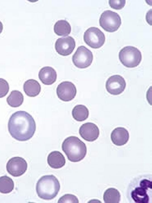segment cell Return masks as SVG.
Here are the masks:
<instances>
[{
	"label": "cell",
	"instance_id": "1",
	"mask_svg": "<svg viewBox=\"0 0 152 203\" xmlns=\"http://www.w3.org/2000/svg\"><path fill=\"white\" fill-rule=\"evenodd\" d=\"M9 132L12 138L19 141H26L33 136L36 124L32 116L24 111H19L13 114L8 124Z\"/></svg>",
	"mask_w": 152,
	"mask_h": 203
},
{
	"label": "cell",
	"instance_id": "2",
	"mask_svg": "<svg viewBox=\"0 0 152 203\" xmlns=\"http://www.w3.org/2000/svg\"><path fill=\"white\" fill-rule=\"evenodd\" d=\"M62 149L68 159L73 162L81 161L84 158L87 153L85 144L75 136L66 138L62 143Z\"/></svg>",
	"mask_w": 152,
	"mask_h": 203
},
{
	"label": "cell",
	"instance_id": "3",
	"mask_svg": "<svg viewBox=\"0 0 152 203\" xmlns=\"http://www.w3.org/2000/svg\"><path fill=\"white\" fill-rule=\"evenodd\" d=\"M60 185L58 179L53 175H48L42 177L38 181L36 191L40 198L50 200L57 195Z\"/></svg>",
	"mask_w": 152,
	"mask_h": 203
},
{
	"label": "cell",
	"instance_id": "4",
	"mask_svg": "<svg viewBox=\"0 0 152 203\" xmlns=\"http://www.w3.org/2000/svg\"><path fill=\"white\" fill-rule=\"evenodd\" d=\"M119 59L122 64L129 68L137 66L142 59L141 52L136 47L127 46L121 49L119 53Z\"/></svg>",
	"mask_w": 152,
	"mask_h": 203
},
{
	"label": "cell",
	"instance_id": "5",
	"mask_svg": "<svg viewBox=\"0 0 152 203\" xmlns=\"http://www.w3.org/2000/svg\"><path fill=\"white\" fill-rule=\"evenodd\" d=\"M99 23L100 26L106 31L113 32L120 27L121 24V19L117 13L107 10L101 14Z\"/></svg>",
	"mask_w": 152,
	"mask_h": 203
},
{
	"label": "cell",
	"instance_id": "6",
	"mask_svg": "<svg viewBox=\"0 0 152 203\" xmlns=\"http://www.w3.org/2000/svg\"><path fill=\"white\" fill-rule=\"evenodd\" d=\"M83 39L88 46L94 49H98L104 44L105 38L104 34L99 28L92 27L84 32Z\"/></svg>",
	"mask_w": 152,
	"mask_h": 203
},
{
	"label": "cell",
	"instance_id": "7",
	"mask_svg": "<svg viewBox=\"0 0 152 203\" xmlns=\"http://www.w3.org/2000/svg\"><path fill=\"white\" fill-rule=\"evenodd\" d=\"M93 56L92 52L84 46L77 48L72 57L74 65L80 68H85L90 66L92 63Z\"/></svg>",
	"mask_w": 152,
	"mask_h": 203
},
{
	"label": "cell",
	"instance_id": "8",
	"mask_svg": "<svg viewBox=\"0 0 152 203\" xmlns=\"http://www.w3.org/2000/svg\"><path fill=\"white\" fill-rule=\"evenodd\" d=\"M27 168L26 161L20 157H13L9 160L6 165L7 172L14 177H19L23 175Z\"/></svg>",
	"mask_w": 152,
	"mask_h": 203
},
{
	"label": "cell",
	"instance_id": "9",
	"mask_svg": "<svg viewBox=\"0 0 152 203\" xmlns=\"http://www.w3.org/2000/svg\"><path fill=\"white\" fill-rule=\"evenodd\" d=\"M126 87L124 79L121 76L115 75L111 76L107 79L105 84L107 91L110 94L118 95L123 92Z\"/></svg>",
	"mask_w": 152,
	"mask_h": 203
},
{
	"label": "cell",
	"instance_id": "10",
	"mask_svg": "<svg viewBox=\"0 0 152 203\" xmlns=\"http://www.w3.org/2000/svg\"><path fill=\"white\" fill-rule=\"evenodd\" d=\"M140 187H136L131 193V197L136 203H148L149 198L147 193V190L148 188L151 189V181L144 179L140 183Z\"/></svg>",
	"mask_w": 152,
	"mask_h": 203
},
{
	"label": "cell",
	"instance_id": "11",
	"mask_svg": "<svg viewBox=\"0 0 152 203\" xmlns=\"http://www.w3.org/2000/svg\"><path fill=\"white\" fill-rule=\"evenodd\" d=\"M77 93L76 87L71 82L64 81L60 83L56 89L58 97L64 101H69L73 99Z\"/></svg>",
	"mask_w": 152,
	"mask_h": 203
},
{
	"label": "cell",
	"instance_id": "12",
	"mask_svg": "<svg viewBox=\"0 0 152 203\" xmlns=\"http://www.w3.org/2000/svg\"><path fill=\"white\" fill-rule=\"evenodd\" d=\"M75 47V42L71 36L58 39L55 43V47L57 52L59 55L66 56L71 54Z\"/></svg>",
	"mask_w": 152,
	"mask_h": 203
},
{
	"label": "cell",
	"instance_id": "13",
	"mask_svg": "<svg viewBox=\"0 0 152 203\" xmlns=\"http://www.w3.org/2000/svg\"><path fill=\"white\" fill-rule=\"evenodd\" d=\"M79 133L81 137L85 140L93 142L96 140L99 134V129L94 123L87 122L80 127Z\"/></svg>",
	"mask_w": 152,
	"mask_h": 203
},
{
	"label": "cell",
	"instance_id": "14",
	"mask_svg": "<svg viewBox=\"0 0 152 203\" xmlns=\"http://www.w3.org/2000/svg\"><path fill=\"white\" fill-rule=\"evenodd\" d=\"M110 137L113 144L117 146H121L126 144L128 141L129 134L125 128L118 127L112 131Z\"/></svg>",
	"mask_w": 152,
	"mask_h": 203
},
{
	"label": "cell",
	"instance_id": "15",
	"mask_svg": "<svg viewBox=\"0 0 152 203\" xmlns=\"http://www.w3.org/2000/svg\"><path fill=\"white\" fill-rule=\"evenodd\" d=\"M39 78L42 83L45 85H50L56 80L57 73L55 70L50 66H45L39 72Z\"/></svg>",
	"mask_w": 152,
	"mask_h": 203
},
{
	"label": "cell",
	"instance_id": "16",
	"mask_svg": "<svg viewBox=\"0 0 152 203\" xmlns=\"http://www.w3.org/2000/svg\"><path fill=\"white\" fill-rule=\"evenodd\" d=\"M47 162L51 168L57 169L64 166L66 163L65 158L60 152L54 151L50 152L47 157Z\"/></svg>",
	"mask_w": 152,
	"mask_h": 203
},
{
	"label": "cell",
	"instance_id": "17",
	"mask_svg": "<svg viewBox=\"0 0 152 203\" xmlns=\"http://www.w3.org/2000/svg\"><path fill=\"white\" fill-rule=\"evenodd\" d=\"M26 94L30 97H34L38 95L41 90V87L39 83L33 79H30L25 82L23 86Z\"/></svg>",
	"mask_w": 152,
	"mask_h": 203
},
{
	"label": "cell",
	"instance_id": "18",
	"mask_svg": "<svg viewBox=\"0 0 152 203\" xmlns=\"http://www.w3.org/2000/svg\"><path fill=\"white\" fill-rule=\"evenodd\" d=\"M54 31L56 34L60 36H66L69 35L71 31L69 23L66 20H60L55 24Z\"/></svg>",
	"mask_w": 152,
	"mask_h": 203
},
{
	"label": "cell",
	"instance_id": "19",
	"mask_svg": "<svg viewBox=\"0 0 152 203\" xmlns=\"http://www.w3.org/2000/svg\"><path fill=\"white\" fill-rule=\"evenodd\" d=\"M72 114L75 120L78 122H82L88 118L89 111L84 105H78L73 108L72 111Z\"/></svg>",
	"mask_w": 152,
	"mask_h": 203
},
{
	"label": "cell",
	"instance_id": "20",
	"mask_svg": "<svg viewBox=\"0 0 152 203\" xmlns=\"http://www.w3.org/2000/svg\"><path fill=\"white\" fill-rule=\"evenodd\" d=\"M23 96L18 90L12 91L7 99L8 104L13 107H17L21 105L23 101Z\"/></svg>",
	"mask_w": 152,
	"mask_h": 203
},
{
	"label": "cell",
	"instance_id": "21",
	"mask_svg": "<svg viewBox=\"0 0 152 203\" xmlns=\"http://www.w3.org/2000/svg\"><path fill=\"white\" fill-rule=\"evenodd\" d=\"M103 198L105 203H118L120 200L121 195L117 189L110 188L104 192Z\"/></svg>",
	"mask_w": 152,
	"mask_h": 203
},
{
	"label": "cell",
	"instance_id": "22",
	"mask_svg": "<svg viewBox=\"0 0 152 203\" xmlns=\"http://www.w3.org/2000/svg\"><path fill=\"white\" fill-rule=\"evenodd\" d=\"M14 188L12 180L6 175L0 177V192L8 194L11 192Z\"/></svg>",
	"mask_w": 152,
	"mask_h": 203
},
{
	"label": "cell",
	"instance_id": "23",
	"mask_svg": "<svg viewBox=\"0 0 152 203\" xmlns=\"http://www.w3.org/2000/svg\"><path fill=\"white\" fill-rule=\"evenodd\" d=\"M58 203H79L77 197L75 195L70 194L64 195L60 197L58 201Z\"/></svg>",
	"mask_w": 152,
	"mask_h": 203
},
{
	"label": "cell",
	"instance_id": "24",
	"mask_svg": "<svg viewBox=\"0 0 152 203\" xmlns=\"http://www.w3.org/2000/svg\"><path fill=\"white\" fill-rule=\"evenodd\" d=\"M9 89L8 83L5 79L0 78V98L5 96Z\"/></svg>",
	"mask_w": 152,
	"mask_h": 203
},
{
	"label": "cell",
	"instance_id": "25",
	"mask_svg": "<svg viewBox=\"0 0 152 203\" xmlns=\"http://www.w3.org/2000/svg\"><path fill=\"white\" fill-rule=\"evenodd\" d=\"M109 3L110 7L116 10L122 9L126 4L125 0H109Z\"/></svg>",
	"mask_w": 152,
	"mask_h": 203
},
{
	"label": "cell",
	"instance_id": "26",
	"mask_svg": "<svg viewBox=\"0 0 152 203\" xmlns=\"http://www.w3.org/2000/svg\"><path fill=\"white\" fill-rule=\"evenodd\" d=\"M3 29V25L2 22L0 21V34L2 32Z\"/></svg>",
	"mask_w": 152,
	"mask_h": 203
}]
</instances>
